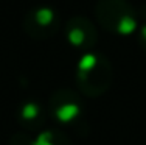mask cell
<instances>
[{"label": "cell", "mask_w": 146, "mask_h": 145, "mask_svg": "<svg viewBox=\"0 0 146 145\" xmlns=\"http://www.w3.org/2000/svg\"><path fill=\"white\" fill-rule=\"evenodd\" d=\"M44 117H45V112H44L42 106L37 105V103H33V102L22 105L20 112H19L20 123L28 130L40 128V125H42L44 120H45Z\"/></svg>", "instance_id": "obj_6"}, {"label": "cell", "mask_w": 146, "mask_h": 145, "mask_svg": "<svg viewBox=\"0 0 146 145\" xmlns=\"http://www.w3.org/2000/svg\"><path fill=\"white\" fill-rule=\"evenodd\" d=\"M68 42L82 51H89L96 44V28L87 17L76 16L67 22L65 27Z\"/></svg>", "instance_id": "obj_5"}, {"label": "cell", "mask_w": 146, "mask_h": 145, "mask_svg": "<svg viewBox=\"0 0 146 145\" xmlns=\"http://www.w3.org/2000/svg\"><path fill=\"white\" fill-rule=\"evenodd\" d=\"M59 28L58 14L48 6H39L28 11L23 17V30L33 39L51 37Z\"/></svg>", "instance_id": "obj_3"}, {"label": "cell", "mask_w": 146, "mask_h": 145, "mask_svg": "<svg viewBox=\"0 0 146 145\" xmlns=\"http://www.w3.org/2000/svg\"><path fill=\"white\" fill-rule=\"evenodd\" d=\"M138 41H140V45L146 50V25L141 27V30H140V36H138Z\"/></svg>", "instance_id": "obj_8"}, {"label": "cell", "mask_w": 146, "mask_h": 145, "mask_svg": "<svg viewBox=\"0 0 146 145\" xmlns=\"http://www.w3.org/2000/svg\"><path fill=\"white\" fill-rule=\"evenodd\" d=\"M34 145H72V144L64 133H59L56 130H50L40 133L37 136Z\"/></svg>", "instance_id": "obj_7"}, {"label": "cell", "mask_w": 146, "mask_h": 145, "mask_svg": "<svg viewBox=\"0 0 146 145\" xmlns=\"http://www.w3.org/2000/svg\"><path fill=\"white\" fill-rule=\"evenodd\" d=\"M96 17L103 28L117 34L127 36L137 28L135 9L127 0H98Z\"/></svg>", "instance_id": "obj_2"}, {"label": "cell", "mask_w": 146, "mask_h": 145, "mask_svg": "<svg viewBox=\"0 0 146 145\" xmlns=\"http://www.w3.org/2000/svg\"><path fill=\"white\" fill-rule=\"evenodd\" d=\"M79 91L87 97L103 95L112 83V67L107 58L96 53H86L76 72Z\"/></svg>", "instance_id": "obj_1"}, {"label": "cell", "mask_w": 146, "mask_h": 145, "mask_svg": "<svg viewBox=\"0 0 146 145\" xmlns=\"http://www.w3.org/2000/svg\"><path fill=\"white\" fill-rule=\"evenodd\" d=\"M48 108L53 117L62 123H70L81 114V102L70 89H59L50 97Z\"/></svg>", "instance_id": "obj_4"}]
</instances>
